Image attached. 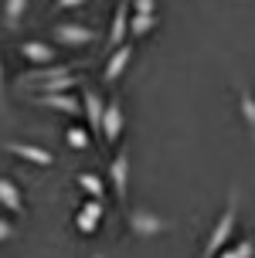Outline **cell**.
I'll use <instances>...</instances> for the list:
<instances>
[{
    "mask_svg": "<svg viewBox=\"0 0 255 258\" xmlns=\"http://www.w3.org/2000/svg\"><path fill=\"white\" fill-rule=\"evenodd\" d=\"M235 224H238V190L228 194V204H225L221 218L215 221V228H211V234H208V245H204V255L201 258H218V251L228 245Z\"/></svg>",
    "mask_w": 255,
    "mask_h": 258,
    "instance_id": "1",
    "label": "cell"
},
{
    "mask_svg": "<svg viewBox=\"0 0 255 258\" xmlns=\"http://www.w3.org/2000/svg\"><path fill=\"white\" fill-rule=\"evenodd\" d=\"M129 221V231L136 234V238H157V234L170 231V221H164L157 211H146V207H136V211H129L126 214Z\"/></svg>",
    "mask_w": 255,
    "mask_h": 258,
    "instance_id": "2",
    "label": "cell"
},
{
    "mask_svg": "<svg viewBox=\"0 0 255 258\" xmlns=\"http://www.w3.org/2000/svg\"><path fill=\"white\" fill-rule=\"evenodd\" d=\"M55 44H62V48H89L99 41V34L92 31L89 24H72V21H62V24H55Z\"/></svg>",
    "mask_w": 255,
    "mask_h": 258,
    "instance_id": "3",
    "label": "cell"
},
{
    "mask_svg": "<svg viewBox=\"0 0 255 258\" xmlns=\"http://www.w3.org/2000/svg\"><path fill=\"white\" fill-rule=\"evenodd\" d=\"M129 17H133V0H119L116 11H113V21H109V34H106L109 51L119 48V44H126V38H129Z\"/></svg>",
    "mask_w": 255,
    "mask_h": 258,
    "instance_id": "4",
    "label": "cell"
},
{
    "mask_svg": "<svg viewBox=\"0 0 255 258\" xmlns=\"http://www.w3.org/2000/svg\"><path fill=\"white\" fill-rule=\"evenodd\" d=\"M106 102L95 89H82V119L89 122L92 136H102V116H106Z\"/></svg>",
    "mask_w": 255,
    "mask_h": 258,
    "instance_id": "5",
    "label": "cell"
},
{
    "mask_svg": "<svg viewBox=\"0 0 255 258\" xmlns=\"http://www.w3.org/2000/svg\"><path fill=\"white\" fill-rule=\"evenodd\" d=\"M109 183H113V194L119 204H126V194H129V153L119 150V153L109 160Z\"/></svg>",
    "mask_w": 255,
    "mask_h": 258,
    "instance_id": "6",
    "label": "cell"
},
{
    "mask_svg": "<svg viewBox=\"0 0 255 258\" xmlns=\"http://www.w3.org/2000/svg\"><path fill=\"white\" fill-rule=\"evenodd\" d=\"M133 51H136V48H133L129 41L109 51V58H106V64H102V82H106V85H113V82L123 78V72H126L129 61H133Z\"/></svg>",
    "mask_w": 255,
    "mask_h": 258,
    "instance_id": "7",
    "label": "cell"
},
{
    "mask_svg": "<svg viewBox=\"0 0 255 258\" xmlns=\"http://www.w3.org/2000/svg\"><path fill=\"white\" fill-rule=\"evenodd\" d=\"M4 150L11 156H17V160H27V163H34V167H51L55 163V153L51 150H44V146H38V143H4Z\"/></svg>",
    "mask_w": 255,
    "mask_h": 258,
    "instance_id": "8",
    "label": "cell"
},
{
    "mask_svg": "<svg viewBox=\"0 0 255 258\" xmlns=\"http://www.w3.org/2000/svg\"><path fill=\"white\" fill-rule=\"evenodd\" d=\"M75 72V64L68 61H55V64H38L34 72H27V75L17 78V85H27V89H34L41 82H51V78H62V75H72Z\"/></svg>",
    "mask_w": 255,
    "mask_h": 258,
    "instance_id": "9",
    "label": "cell"
},
{
    "mask_svg": "<svg viewBox=\"0 0 255 258\" xmlns=\"http://www.w3.org/2000/svg\"><path fill=\"white\" fill-rule=\"evenodd\" d=\"M123 126H126V116H123V102L119 99H109L106 102V116H102V140L106 143H116L123 136Z\"/></svg>",
    "mask_w": 255,
    "mask_h": 258,
    "instance_id": "10",
    "label": "cell"
},
{
    "mask_svg": "<svg viewBox=\"0 0 255 258\" xmlns=\"http://www.w3.org/2000/svg\"><path fill=\"white\" fill-rule=\"evenodd\" d=\"M21 58L24 61H31L34 68L38 64H55L58 61V54H55V44H48V41H38V38H31V41H21Z\"/></svg>",
    "mask_w": 255,
    "mask_h": 258,
    "instance_id": "11",
    "label": "cell"
},
{
    "mask_svg": "<svg viewBox=\"0 0 255 258\" xmlns=\"http://www.w3.org/2000/svg\"><path fill=\"white\" fill-rule=\"evenodd\" d=\"M41 109H51V112H62V116H82V99L68 95V92H51V95H38Z\"/></svg>",
    "mask_w": 255,
    "mask_h": 258,
    "instance_id": "12",
    "label": "cell"
},
{
    "mask_svg": "<svg viewBox=\"0 0 255 258\" xmlns=\"http://www.w3.org/2000/svg\"><path fill=\"white\" fill-rule=\"evenodd\" d=\"M0 207H7L11 214H24V201H21V187L11 177H0Z\"/></svg>",
    "mask_w": 255,
    "mask_h": 258,
    "instance_id": "13",
    "label": "cell"
},
{
    "mask_svg": "<svg viewBox=\"0 0 255 258\" xmlns=\"http://www.w3.org/2000/svg\"><path fill=\"white\" fill-rule=\"evenodd\" d=\"M238 112H242L245 129H248L252 146H255V95H252V89H245V85H238Z\"/></svg>",
    "mask_w": 255,
    "mask_h": 258,
    "instance_id": "14",
    "label": "cell"
},
{
    "mask_svg": "<svg viewBox=\"0 0 255 258\" xmlns=\"http://www.w3.org/2000/svg\"><path fill=\"white\" fill-rule=\"evenodd\" d=\"M82 85V75L78 72H72V75H62V78H51V82H41V85H34V92L38 95H51V92H72Z\"/></svg>",
    "mask_w": 255,
    "mask_h": 258,
    "instance_id": "15",
    "label": "cell"
},
{
    "mask_svg": "<svg viewBox=\"0 0 255 258\" xmlns=\"http://www.w3.org/2000/svg\"><path fill=\"white\" fill-rule=\"evenodd\" d=\"M27 4L31 0H4V27L7 31H17L21 27V21H24V14H27Z\"/></svg>",
    "mask_w": 255,
    "mask_h": 258,
    "instance_id": "16",
    "label": "cell"
},
{
    "mask_svg": "<svg viewBox=\"0 0 255 258\" xmlns=\"http://www.w3.org/2000/svg\"><path fill=\"white\" fill-rule=\"evenodd\" d=\"M160 14H133L129 17V38H146L150 31H157Z\"/></svg>",
    "mask_w": 255,
    "mask_h": 258,
    "instance_id": "17",
    "label": "cell"
},
{
    "mask_svg": "<svg viewBox=\"0 0 255 258\" xmlns=\"http://www.w3.org/2000/svg\"><path fill=\"white\" fill-rule=\"evenodd\" d=\"M75 183L82 187V190L89 194V197H99V201H106V180H102L99 173H92V170H82L75 177Z\"/></svg>",
    "mask_w": 255,
    "mask_h": 258,
    "instance_id": "18",
    "label": "cell"
},
{
    "mask_svg": "<svg viewBox=\"0 0 255 258\" xmlns=\"http://www.w3.org/2000/svg\"><path fill=\"white\" fill-rule=\"evenodd\" d=\"M218 258H255V238H245V241H238V245H225L221 251H218Z\"/></svg>",
    "mask_w": 255,
    "mask_h": 258,
    "instance_id": "19",
    "label": "cell"
},
{
    "mask_svg": "<svg viewBox=\"0 0 255 258\" xmlns=\"http://www.w3.org/2000/svg\"><path fill=\"white\" fill-rule=\"evenodd\" d=\"M65 143H68L72 150H89L92 146V133H85L82 126H68L65 129Z\"/></svg>",
    "mask_w": 255,
    "mask_h": 258,
    "instance_id": "20",
    "label": "cell"
},
{
    "mask_svg": "<svg viewBox=\"0 0 255 258\" xmlns=\"http://www.w3.org/2000/svg\"><path fill=\"white\" fill-rule=\"evenodd\" d=\"M75 228L82 234H95V231H99V218H92V214H85V211H78V214H75Z\"/></svg>",
    "mask_w": 255,
    "mask_h": 258,
    "instance_id": "21",
    "label": "cell"
},
{
    "mask_svg": "<svg viewBox=\"0 0 255 258\" xmlns=\"http://www.w3.org/2000/svg\"><path fill=\"white\" fill-rule=\"evenodd\" d=\"M78 211H85V214H92V218H99V221H102V201H99V197H89V201L78 207Z\"/></svg>",
    "mask_w": 255,
    "mask_h": 258,
    "instance_id": "22",
    "label": "cell"
},
{
    "mask_svg": "<svg viewBox=\"0 0 255 258\" xmlns=\"http://www.w3.org/2000/svg\"><path fill=\"white\" fill-rule=\"evenodd\" d=\"M133 14H157V0H133Z\"/></svg>",
    "mask_w": 255,
    "mask_h": 258,
    "instance_id": "23",
    "label": "cell"
},
{
    "mask_svg": "<svg viewBox=\"0 0 255 258\" xmlns=\"http://www.w3.org/2000/svg\"><path fill=\"white\" fill-rule=\"evenodd\" d=\"M92 0H55V11H75V7H85Z\"/></svg>",
    "mask_w": 255,
    "mask_h": 258,
    "instance_id": "24",
    "label": "cell"
},
{
    "mask_svg": "<svg viewBox=\"0 0 255 258\" xmlns=\"http://www.w3.org/2000/svg\"><path fill=\"white\" fill-rule=\"evenodd\" d=\"M14 234H17V228H14L7 218H0V241H11Z\"/></svg>",
    "mask_w": 255,
    "mask_h": 258,
    "instance_id": "25",
    "label": "cell"
},
{
    "mask_svg": "<svg viewBox=\"0 0 255 258\" xmlns=\"http://www.w3.org/2000/svg\"><path fill=\"white\" fill-rule=\"evenodd\" d=\"M4 82L7 78H4V61H0V102H4Z\"/></svg>",
    "mask_w": 255,
    "mask_h": 258,
    "instance_id": "26",
    "label": "cell"
},
{
    "mask_svg": "<svg viewBox=\"0 0 255 258\" xmlns=\"http://www.w3.org/2000/svg\"><path fill=\"white\" fill-rule=\"evenodd\" d=\"M92 258H106V255H92Z\"/></svg>",
    "mask_w": 255,
    "mask_h": 258,
    "instance_id": "27",
    "label": "cell"
}]
</instances>
